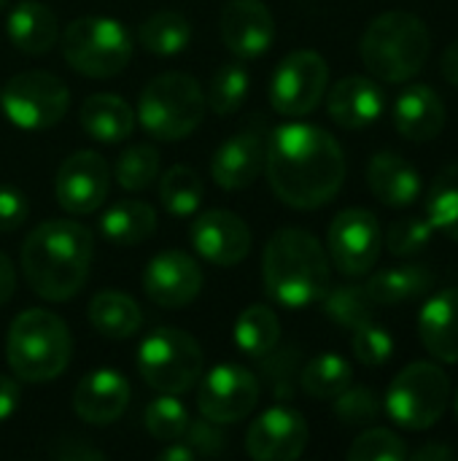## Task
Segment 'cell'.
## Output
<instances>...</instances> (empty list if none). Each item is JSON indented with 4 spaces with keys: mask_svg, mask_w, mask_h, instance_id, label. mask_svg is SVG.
<instances>
[{
    "mask_svg": "<svg viewBox=\"0 0 458 461\" xmlns=\"http://www.w3.org/2000/svg\"><path fill=\"white\" fill-rule=\"evenodd\" d=\"M138 41L148 54L175 57L192 41V24L178 11H157L138 27Z\"/></svg>",
    "mask_w": 458,
    "mask_h": 461,
    "instance_id": "31",
    "label": "cell"
},
{
    "mask_svg": "<svg viewBox=\"0 0 458 461\" xmlns=\"http://www.w3.org/2000/svg\"><path fill=\"white\" fill-rule=\"evenodd\" d=\"M354 354L362 365L367 367H381L391 359L394 354V338L389 335L386 327H378V324H362L354 330Z\"/></svg>",
    "mask_w": 458,
    "mask_h": 461,
    "instance_id": "42",
    "label": "cell"
},
{
    "mask_svg": "<svg viewBox=\"0 0 458 461\" xmlns=\"http://www.w3.org/2000/svg\"><path fill=\"white\" fill-rule=\"evenodd\" d=\"M192 246L202 259L219 267H232L243 262L251 251V230L232 211H205L194 219L189 230Z\"/></svg>",
    "mask_w": 458,
    "mask_h": 461,
    "instance_id": "16",
    "label": "cell"
},
{
    "mask_svg": "<svg viewBox=\"0 0 458 461\" xmlns=\"http://www.w3.org/2000/svg\"><path fill=\"white\" fill-rule=\"evenodd\" d=\"M281 340V321L267 305H248L235 321V343L251 359H265Z\"/></svg>",
    "mask_w": 458,
    "mask_h": 461,
    "instance_id": "30",
    "label": "cell"
},
{
    "mask_svg": "<svg viewBox=\"0 0 458 461\" xmlns=\"http://www.w3.org/2000/svg\"><path fill=\"white\" fill-rule=\"evenodd\" d=\"M5 116L22 130H49L62 122L70 105V89L46 70L16 73L0 89Z\"/></svg>",
    "mask_w": 458,
    "mask_h": 461,
    "instance_id": "10",
    "label": "cell"
},
{
    "mask_svg": "<svg viewBox=\"0 0 458 461\" xmlns=\"http://www.w3.org/2000/svg\"><path fill=\"white\" fill-rule=\"evenodd\" d=\"M219 427H221V424L208 421V419H202V421H189V429H186L184 440L194 448L197 456L213 459V456H219V454L227 451V435H224Z\"/></svg>",
    "mask_w": 458,
    "mask_h": 461,
    "instance_id": "43",
    "label": "cell"
},
{
    "mask_svg": "<svg viewBox=\"0 0 458 461\" xmlns=\"http://www.w3.org/2000/svg\"><path fill=\"white\" fill-rule=\"evenodd\" d=\"M424 348L445 365H458V289H443L424 303L418 316Z\"/></svg>",
    "mask_w": 458,
    "mask_h": 461,
    "instance_id": "22",
    "label": "cell"
},
{
    "mask_svg": "<svg viewBox=\"0 0 458 461\" xmlns=\"http://www.w3.org/2000/svg\"><path fill=\"white\" fill-rule=\"evenodd\" d=\"M127 405H130V384L119 370H111V367L84 375L73 392L76 416L94 427L119 421Z\"/></svg>",
    "mask_w": 458,
    "mask_h": 461,
    "instance_id": "19",
    "label": "cell"
},
{
    "mask_svg": "<svg viewBox=\"0 0 458 461\" xmlns=\"http://www.w3.org/2000/svg\"><path fill=\"white\" fill-rule=\"evenodd\" d=\"M159 176V151L148 143L130 146L116 162V181L127 192L148 189Z\"/></svg>",
    "mask_w": 458,
    "mask_h": 461,
    "instance_id": "37",
    "label": "cell"
},
{
    "mask_svg": "<svg viewBox=\"0 0 458 461\" xmlns=\"http://www.w3.org/2000/svg\"><path fill=\"white\" fill-rule=\"evenodd\" d=\"M248 89H251L248 70L240 68V65H224V68L216 70V76L211 81V89L205 95V105L216 116H229L246 103Z\"/></svg>",
    "mask_w": 458,
    "mask_h": 461,
    "instance_id": "36",
    "label": "cell"
},
{
    "mask_svg": "<svg viewBox=\"0 0 458 461\" xmlns=\"http://www.w3.org/2000/svg\"><path fill=\"white\" fill-rule=\"evenodd\" d=\"M159 200H162L167 213L192 216L202 203V181H200V176L186 165L170 167L159 181Z\"/></svg>",
    "mask_w": 458,
    "mask_h": 461,
    "instance_id": "35",
    "label": "cell"
},
{
    "mask_svg": "<svg viewBox=\"0 0 458 461\" xmlns=\"http://www.w3.org/2000/svg\"><path fill=\"white\" fill-rule=\"evenodd\" d=\"M200 378L197 408L208 421L238 424L248 419L259 402V381L240 365H219Z\"/></svg>",
    "mask_w": 458,
    "mask_h": 461,
    "instance_id": "13",
    "label": "cell"
},
{
    "mask_svg": "<svg viewBox=\"0 0 458 461\" xmlns=\"http://www.w3.org/2000/svg\"><path fill=\"white\" fill-rule=\"evenodd\" d=\"M335 416L348 427H367L381 416V400L367 386H348L335 397Z\"/></svg>",
    "mask_w": 458,
    "mask_h": 461,
    "instance_id": "40",
    "label": "cell"
},
{
    "mask_svg": "<svg viewBox=\"0 0 458 461\" xmlns=\"http://www.w3.org/2000/svg\"><path fill=\"white\" fill-rule=\"evenodd\" d=\"M262 278L267 294L278 305L294 311L321 303L332 284L324 246L300 227H283L267 240Z\"/></svg>",
    "mask_w": 458,
    "mask_h": 461,
    "instance_id": "3",
    "label": "cell"
},
{
    "mask_svg": "<svg viewBox=\"0 0 458 461\" xmlns=\"http://www.w3.org/2000/svg\"><path fill=\"white\" fill-rule=\"evenodd\" d=\"M154 230L157 211L143 200H119L100 219V232L116 246H138L148 240Z\"/></svg>",
    "mask_w": 458,
    "mask_h": 461,
    "instance_id": "29",
    "label": "cell"
},
{
    "mask_svg": "<svg viewBox=\"0 0 458 461\" xmlns=\"http://www.w3.org/2000/svg\"><path fill=\"white\" fill-rule=\"evenodd\" d=\"M435 286V273L424 265H402L375 273L364 289L375 305H400L429 294Z\"/></svg>",
    "mask_w": 458,
    "mask_h": 461,
    "instance_id": "28",
    "label": "cell"
},
{
    "mask_svg": "<svg viewBox=\"0 0 458 461\" xmlns=\"http://www.w3.org/2000/svg\"><path fill=\"white\" fill-rule=\"evenodd\" d=\"M443 76H445V81L458 86V38L443 51Z\"/></svg>",
    "mask_w": 458,
    "mask_h": 461,
    "instance_id": "49",
    "label": "cell"
},
{
    "mask_svg": "<svg viewBox=\"0 0 458 461\" xmlns=\"http://www.w3.org/2000/svg\"><path fill=\"white\" fill-rule=\"evenodd\" d=\"M13 289H16V270L11 259L0 251V305H5L13 297Z\"/></svg>",
    "mask_w": 458,
    "mask_h": 461,
    "instance_id": "47",
    "label": "cell"
},
{
    "mask_svg": "<svg viewBox=\"0 0 458 461\" xmlns=\"http://www.w3.org/2000/svg\"><path fill=\"white\" fill-rule=\"evenodd\" d=\"M70 330L51 311L30 308L19 313L8 327V367L24 384H46L59 378L70 362Z\"/></svg>",
    "mask_w": 458,
    "mask_h": 461,
    "instance_id": "5",
    "label": "cell"
},
{
    "mask_svg": "<svg viewBox=\"0 0 458 461\" xmlns=\"http://www.w3.org/2000/svg\"><path fill=\"white\" fill-rule=\"evenodd\" d=\"M329 65L313 49H297L281 59L270 81V103L283 116L310 113L327 95Z\"/></svg>",
    "mask_w": 458,
    "mask_h": 461,
    "instance_id": "11",
    "label": "cell"
},
{
    "mask_svg": "<svg viewBox=\"0 0 458 461\" xmlns=\"http://www.w3.org/2000/svg\"><path fill=\"white\" fill-rule=\"evenodd\" d=\"M5 3H8V0H0V8H5Z\"/></svg>",
    "mask_w": 458,
    "mask_h": 461,
    "instance_id": "51",
    "label": "cell"
},
{
    "mask_svg": "<svg viewBox=\"0 0 458 461\" xmlns=\"http://www.w3.org/2000/svg\"><path fill=\"white\" fill-rule=\"evenodd\" d=\"M197 456L194 454V448L186 443V440H175V443H170V448H165L162 454H159V459L162 461H192Z\"/></svg>",
    "mask_w": 458,
    "mask_h": 461,
    "instance_id": "50",
    "label": "cell"
},
{
    "mask_svg": "<svg viewBox=\"0 0 458 461\" xmlns=\"http://www.w3.org/2000/svg\"><path fill=\"white\" fill-rule=\"evenodd\" d=\"M143 289L159 308H184L197 300L202 289V270L184 251H162L148 262Z\"/></svg>",
    "mask_w": 458,
    "mask_h": 461,
    "instance_id": "18",
    "label": "cell"
},
{
    "mask_svg": "<svg viewBox=\"0 0 458 461\" xmlns=\"http://www.w3.org/2000/svg\"><path fill=\"white\" fill-rule=\"evenodd\" d=\"M351 381H354V370L337 354H319L305 365L300 375L305 394L313 400H335L351 386Z\"/></svg>",
    "mask_w": 458,
    "mask_h": 461,
    "instance_id": "33",
    "label": "cell"
},
{
    "mask_svg": "<svg viewBox=\"0 0 458 461\" xmlns=\"http://www.w3.org/2000/svg\"><path fill=\"white\" fill-rule=\"evenodd\" d=\"M394 124L408 140H432L445 127V103L432 86L413 84L394 103Z\"/></svg>",
    "mask_w": 458,
    "mask_h": 461,
    "instance_id": "23",
    "label": "cell"
},
{
    "mask_svg": "<svg viewBox=\"0 0 458 461\" xmlns=\"http://www.w3.org/2000/svg\"><path fill=\"white\" fill-rule=\"evenodd\" d=\"M224 46L240 57H262L275 41V19L262 0H227L219 16Z\"/></svg>",
    "mask_w": 458,
    "mask_h": 461,
    "instance_id": "17",
    "label": "cell"
},
{
    "mask_svg": "<svg viewBox=\"0 0 458 461\" xmlns=\"http://www.w3.org/2000/svg\"><path fill=\"white\" fill-rule=\"evenodd\" d=\"M135 116L148 135L159 140H184L205 116V92L189 73H162L140 92Z\"/></svg>",
    "mask_w": 458,
    "mask_h": 461,
    "instance_id": "6",
    "label": "cell"
},
{
    "mask_svg": "<svg viewBox=\"0 0 458 461\" xmlns=\"http://www.w3.org/2000/svg\"><path fill=\"white\" fill-rule=\"evenodd\" d=\"M408 446L391 429L375 427L362 432L348 448V461H405Z\"/></svg>",
    "mask_w": 458,
    "mask_h": 461,
    "instance_id": "39",
    "label": "cell"
},
{
    "mask_svg": "<svg viewBox=\"0 0 458 461\" xmlns=\"http://www.w3.org/2000/svg\"><path fill=\"white\" fill-rule=\"evenodd\" d=\"M111 186V167L97 151H76L70 154L54 178V194L57 203L73 213V216H86L97 211Z\"/></svg>",
    "mask_w": 458,
    "mask_h": 461,
    "instance_id": "14",
    "label": "cell"
},
{
    "mask_svg": "<svg viewBox=\"0 0 458 461\" xmlns=\"http://www.w3.org/2000/svg\"><path fill=\"white\" fill-rule=\"evenodd\" d=\"M456 416H458V394H456Z\"/></svg>",
    "mask_w": 458,
    "mask_h": 461,
    "instance_id": "52",
    "label": "cell"
},
{
    "mask_svg": "<svg viewBox=\"0 0 458 461\" xmlns=\"http://www.w3.org/2000/svg\"><path fill=\"white\" fill-rule=\"evenodd\" d=\"M138 373L154 392L178 397L200 381L202 348L184 330H154L138 348Z\"/></svg>",
    "mask_w": 458,
    "mask_h": 461,
    "instance_id": "9",
    "label": "cell"
},
{
    "mask_svg": "<svg viewBox=\"0 0 458 461\" xmlns=\"http://www.w3.org/2000/svg\"><path fill=\"white\" fill-rule=\"evenodd\" d=\"M308 446V421L294 408L265 411L246 435V451L256 461H294Z\"/></svg>",
    "mask_w": 458,
    "mask_h": 461,
    "instance_id": "15",
    "label": "cell"
},
{
    "mask_svg": "<svg viewBox=\"0 0 458 461\" xmlns=\"http://www.w3.org/2000/svg\"><path fill=\"white\" fill-rule=\"evenodd\" d=\"M81 127L100 143H119L132 135L135 113L119 95H92L81 105Z\"/></svg>",
    "mask_w": 458,
    "mask_h": 461,
    "instance_id": "26",
    "label": "cell"
},
{
    "mask_svg": "<svg viewBox=\"0 0 458 461\" xmlns=\"http://www.w3.org/2000/svg\"><path fill=\"white\" fill-rule=\"evenodd\" d=\"M370 192L389 208H408L421 197V176L418 170L394 151H381L367 165Z\"/></svg>",
    "mask_w": 458,
    "mask_h": 461,
    "instance_id": "24",
    "label": "cell"
},
{
    "mask_svg": "<svg viewBox=\"0 0 458 461\" xmlns=\"http://www.w3.org/2000/svg\"><path fill=\"white\" fill-rule=\"evenodd\" d=\"M92 267V232L70 219L38 224L22 246V270L30 289L49 300L65 303L76 297Z\"/></svg>",
    "mask_w": 458,
    "mask_h": 461,
    "instance_id": "2",
    "label": "cell"
},
{
    "mask_svg": "<svg viewBox=\"0 0 458 461\" xmlns=\"http://www.w3.org/2000/svg\"><path fill=\"white\" fill-rule=\"evenodd\" d=\"M448 402L451 381L443 367L432 362H413L391 381L383 408L397 427L421 432L445 416Z\"/></svg>",
    "mask_w": 458,
    "mask_h": 461,
    "instance_id": "8",
    "label": "cell"
},
{
    "mask_svg": "<svg viewBox=\"0 0 458 461\" xmlns=\"http://www.w3.org/2000/svg\"><path fill=\"white\" fill-rule=\"evenodd\" d=\"M329 257L343 276L359 278L370 273L381 257L383 235L375 213L364 208H346L329 224Z\"/></svg>",
    "mask_w": 458,
    "mask_h": 461,
    "instance_id": "12",
    "label": "cell"
},
{
    "mask_svg": "<svg viewBox=\"0 0 458 461\" xmlns=\"http://www.w3.org/2000/svg\"><path fill=\"white\" fill-rule=\"evenodd\" d=\"M46 454L51 456V459L57 461H103L105 459V454L103 451H97V448H92L86 440H81V438H59V440H54L49 448H46Z\"/></svg>",
    "mask_w": 458,
    "mask_h": 461,
    "instance_id": "45",
    "label": "cell"
},
{
    "mask_svg": "<svg viewBox=\"0 0 458 461\" xmlns=\"http://www.w3.org/2000/svg\"><path fill=\"white\" fill-rule=\"evenodd\" d=\"M189 421H192L189 411L184 408V402L175 394H162V397L151 400L146 408V429L151 438H157L162 443L184 440Z\"/></svg>",
    "mask_w": 458,
    "mask_h": 461,
    "instance_id": "38",
    "label": "cell"
},
{
    "mask_svg": "<svg viewBox=\"0 0 458 461\" xmlns=\"http://www.w3.org/2000/svg\"><path fill=\"white\" fill-rule=\"evenodd\" d=\"M265 170L273 192L294 211L324 208L346 181V154L332 132L316 124H281L267 140Z\"/></svg>",
    "mask_w": 458,
    "mask_h": 461,
    "instance_id": "1",
    "label": "cell"
},
{
    "mask_svg": "<svg viewBox=\"0 0 458 461\" xmlns=\"http://www.w3.org/2000/svg\"><path fill=\"white\" fill-rule=\"evenodd\" d=\"M19 408V386L16 381L0 375V424L8 421Z\"/></svg>",
    "mask_w": 458,
    "mask_h": 461,
    "instance_id": "46",
    "label": "cell"
},
{
    "mask_svg": "<svg viewBox=\"0 0 458 461\" xmlns=\"http://www.w3.org/2000/svg\"><path fill=\"white\" fill-rule=\"evenodd\" d=\"M265 157H267V143L262 140V135L256 132L232 135L216 149L211 159V176L227 192L246 189L259 178L265 167Z\"/></svg>",
    "mask_w": 458,
    "mask_h": 461,
    "instance_id": "20",
    "label": "cell"
},
{
    "mask_svg": "<svg viewBox=\"0 0 458 461\" xmlns=\"http://www.w3.org/2000/svg\"><path fill=\"white\" fill-rule=\"evenodd\" d=\"M432 224L418 216H410V219H400L389 227L386 232V246L394 257H416L421 254L429 243H432Z\"/></svg>",
    "mask_w": 458,
    "mask_h": 461,
    "instance_id": "41",
    "label": "cell"
},
{
    "mask_svg": "<svg viewBox=\"0 0 458 461\" xmlns=\"http://www.w3.org/2000/svg\"><path fill=\"white\" fill-rule=\"evenodd\" d=\"M27 219V197L11 186L0 184V232H13Z\"/></svg>",
    "mask_w": 458,
    "mask_h": 461,
    "instance_id": "44",
    "label": "cell"
},
{
    "mask_svg": "<svg viewBox=\"0 0 458 461\" xmlns=\"http://www.w3.org/2000/svg\"><path fill=\"white\" fill-rule=\"evenodd\" d=\"M413 461H451L456 459V451L443 446V443H429V446H421L418 451L408 454Z\"/></svg>",
    "mask_w": 458,
    "mask_h": 461,
    "instance_id": "48",
    "label": "cell"
},
{
    "mask_svg": "<svg viewBox=\"0 0 458 461\" xmlns=\"http://www.w3.org/2000/svg\"><path fill=\"white\" fill-rule=\"evenodd\" d=\"M8 38L24 54H46L59 35L57 16L38 0H22L8 14Z\"/></svg>",
    "mask_w": 458,
    "mask_h": 461,
    "instance_id": "25",
    "label": "cell"
},
{
    "mask_svg": "<svg viewBox=\"0 0 458 461\" xmlns=\"http://www.w3.org/2000/svg\"><path fill=\"white\" fill-rule=\"evenodd\" d=\"M89 324L111 340H127L140 332L143 311L140 305L124 292H97L89 303Z\"/></svg>",
    "mask_w": 458,
    "mask_h": 461,
    "instance_id": "27",
    "label": "cell"
},
{
    "mask_svg": "<svg viewBox=\"0 0 458 461\" xmlns=\"http://www.w3.org/2000/svg\"><path fill=\"white\" fill-rule=\"evenodd\" d=\"M429 27L410 11H386L375 16L359 43L364 68L389 84H402L418 76L429 59Z\"/></svg>",
    "mask_w": 458,
    "mask_h": 461,
    "instance_id": "4",
    "label": "cell"
},
{
    "mask_svg": "<svg viewBox=\"0 0 458 461\" xmlns=\"http://www.w3.org/2000/svg\"><path fill=\"white\" fill-rule=\"evenodd\" d=\"M386 108L383 89L367 76H346L327 95L329 116L346 130H362L381 119Z\"/></svg>",
    "mask_w": 458,
    "mask_h": 461,
    "instance_id": "21",
    "label": "cell"
},
{
    "mask_svg": "<svg viewBox=\"0 0 458 461\" xmlns=\"http://www.w3.org/2000/svg\"><path fill=\"white\" fill-rule=\"evenodd\" d=\"M65 62L89 78L119 76L132 59V38L127 27L111 16L73 19L62 35Z\"/></svg>",
    "mask_w": 458,
    "mask_h": 461,
    "instance_id": "7",
    "label": "cell"
},
{
    "mask_svg": "<svg viewBox=\"0 0 458 461\" xmlns=\"http://www.w3.org/2000/svg\"><path fill=\"white\" fill-rule=\"evenodd\" d=\"M427 221L435 232L458 243V162L443 167L427 189Z\"/></svg>",
    "mask_w": 458,
    "mask_h": 461,
    "instance_id": "32",
    "label": "cell"
},
{
    "mask_svg": "<svg viewBox=\"0 0 458 461\" xmlns=\"http://www.w3.org/2000/svg\"><path fill=\"white\" fill-rule=\"evenodd\" d=\"M321 303H324V313L335 324H340V327H346L351 332L356 327H362V324H370L373 316H375L373 297L367 294L364 286H356V284H346V286H337V289L329 286V292L324 294Z\"/></svg>",
    "mask_w": 458,
    "mask_h": 461,
    "instance_id": "34",
    "label": "cell"
}]
</instances>
